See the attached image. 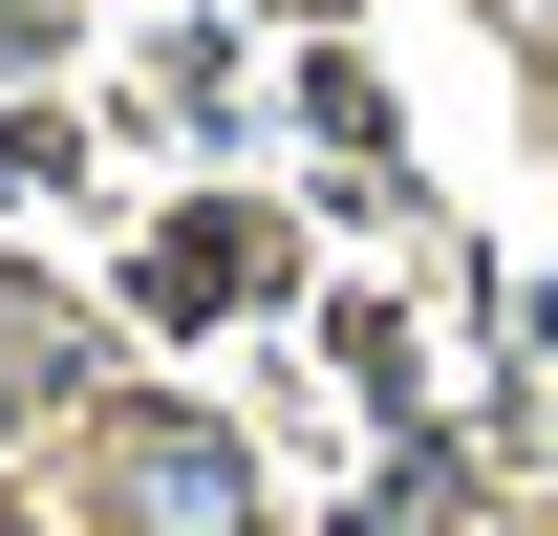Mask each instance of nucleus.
<instances>
[{
	"label": "nucleus",
	"mask_w": 558,
	"mask_h": 536,
	"mask_svg": "<svg viewBox=\"0 0 558 536\" xmlns=\"http://www.w3.org/2000/svg\"><path fill=\"white\" fill-rule=\"evenodd\" d=\"M130 515H150V536H236L258 494H236V451H215V429H150V451H130Z\"/></svg>",
	"instance_id": "obj_1"
}]
</instances>
